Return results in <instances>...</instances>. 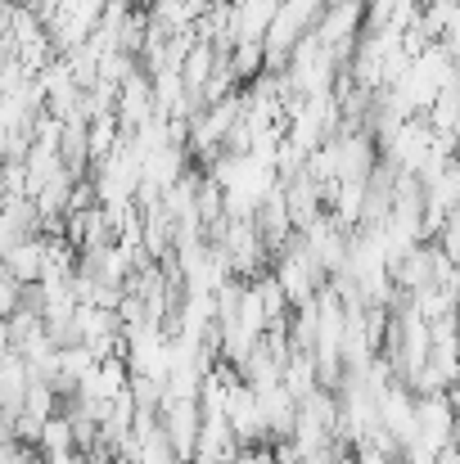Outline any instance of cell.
Segmentation results:
<instances>
[{
  "label": "cell",
  "instance_id": "1",
  "mask_svg": "<svg viewBox=\"0 0 460 464\" xmlns=\"http://www.w3.org/2000/svg\"><path fill=\"white\" fill-rule=\"evenodd\" d=\"M267 271H271V280L280 285L285 303H289L294 311L307 307V303L325 289V271L311 262V253L303 248V239H299V235H294V239H289L276 257H271V266H267Z\"/></svg>",
  "mask_w": 460,
  "mask_h": 464
},
{
  "label": "cell",
  "instance_id": "2",
  "mask_svg": "<svg viewBox=\"0 0 460 464\" xmlns=\"http://www.w3.org/2000/svg\"><path fill=\"white\" fill-rule=\"evenodd\" d=\"M456 442V415H452V392L416 397V442L425 456H438L443 447ZM406 451V447H402Z\"/></svg>",
  "mask_w": 460,
  "mask_h": 464
},
{
  "label": "cell",
  "instance_id": "3",
  "mask_svg": "<svg viewBox=\"0 0 460 464\" xmlns=\"http://www.w3.org/2000/svg\"><path fill=\"white\" fill-rule=\"evenodd\" d=\"M113 118H118V131L132 136L141 131L145 122H153V91H150V72H141V63L118 82V100H113Z\"/></svg>",
  "mask_w": 460,
  "mask_h": 464
},
{
  "label": "cell",
  "instance_id": "4",
  "mask_svg": "<svg viewBox=\"0 0 460 464\" xmlns=\"http://www.w3.org/2000/svg\"><path fill=\"white\" fill-rule=\"evenodd\" d=\"M0 271L14 280V285H36L41 280V235H27V239H18L5 257H0Z\"/></svg>",
  "mask_w": 460,
  "mask_h": 464
},
{
  "label": "cell",
  "instance_id": "5",
  "mask_svg": "<svg viewBox=\"0 0 460 464\" xmlns=\"http://www.w3.org/2000/svg\"><path fill=\"white\" fill-rule=\"evenodd\" d=\"M36 451H41V460L64 456V451H77V447H73V429H68L64 415H50V420L41 424V433H36Z\"/></svg>",
  "mask_w": 460,
  "mask_h": 464
},
{
  "label": "cell",
  "instance_id": "6",
  "mask_svg": "<svg viewBox=\"0 0 460 464\" xmlns=\"http://www.w3.org/2000/svg\"><path fill=\"white\" fill-rule=\"evenodd\" d=\"M194 212H199V226H203V230H212L217 221H226V217H221V185H217V180L199 176V185H194Z\"/></svg>",
  "mask_w": 460,
  "mask_h": 464
},
{
  "label": "cell",
  "instance_id": "7",
  "mask_svg": "<svg viewBox=\"0 0 460 464\" xmlns=\"http://www.w3.org/2000/svg\"><path fill=\"white\" fill-rule=\"evenodd\" d=\"M226 63H230V72H235V82L244 86V82H253V77L262 72V45H258V41H244V45H230V54H226Z\"/></svg>",
  "mask_w": 460,
  "mask_h": 464
},
{
  "label": "cell",
  "instance_id": "8",
  "mask_svg": "<svg viewBox=\"0 0 460 464\" xmlns=\"http://www.w3.org/2000/svg\"><path fill=\"white\" fill-rule=\"evenodd\" d=\"M18 307H23V285H14V280L0 271V320H9Z\"/></svg>",
  "mask_w": 460,
  "mask_h": 464
},
{
  "label": "cell",
  "instance_id": "9",
  "mask_svg": "<svg viewBox=\"0 0 460 464\" xmlns=\"http://www.w3.org/2000/svg\"><path fill=\"white\" fill-rule=\"evenodd\" d=\"M41 464H86V456L82 451H64V456H50V460H41Z\"/></svg>",
  "mask_w": 460,
  "mask_h": 464
},
{
  "label": "cell",
  "instance_id": "10",
  "mask_svg": "<svg viewBox=\"0 0 460 464\" xmlns=\"http://www.w3.org/2000/svg\"><path fill=\"white\" fill-rule=\"evenodd\" d=\"M226 464H253V451H235V456H230Z\"/></svg>",
  "mask_w": 460,
  "mask_h": 464
},
{
  "label": "cell",
  "instance_id": "11",
  "mask_svg": "<svg viewBox=\"0 0 460 464\" xmlns=\"http://www.w3.org/2000/svg\"><path fill=\"white\" fill-rule=\"evenodd\" d=\"M0 352H9V329H5V320H0Z\"/></svg>",
  "mask_w": 460,
  "mask_h": 464
},
{
  "label": "cell",
  "instance_id": "12",
  "mask_svg": "<svg viewBox=\"0 0 460 464\" xmlns=\"http://www.w3.org/2000/svg\"><path fill=\"white\" fill-rule=\"evenodd\" d=\"M325 5H334V0H320V9H325Z\"/></svg>",
  "mask_w": 460,
  "mask_h": 464
}]
</instances>
